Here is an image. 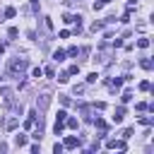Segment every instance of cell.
<instances>
[{
  "instance_id": "1",
  "label": "cell",
  "mask_w": 154,
  "mask_h": 154,
  "mask_svg": "<svg viewBox=\"0 0 154 154\" xmlns=\"http://www.w3.org/2000/svg\"><path fill=\"white\" fill-rule=\"evenodd\" d=\"M24 70H26V58H12L10 67H7V75L10 77H22Z\"/></svg>"
},
{
  "instance_id": "2",
  "label": "cell",
  "mask_w": 154,
  "mask_h": 154,
  "mask_svg": "<svg viewBox=\"0 0 154 154\" xmlns=\"http://www.w3.org/2000/svg\"><path fill=\"white\" fill-rule=\"evenodd\" d=\"M77 147H82V142H79V137H75V135H70V137H65V142H63V149H77Z\"/></svg>"
},
{
  "instance_id": "3",
  "label": "cell",
  "mask_w": 154,
  "mask_h": 154,
  "mask_svg": "<svg viewBox=\"0 0 154 154\" xmlns=\"http://www.w3.org/2000/svg\"><path fill=\"white\" fill-rule=\"evenodd\" d=\"M48 103H51V94H41V96L36 99V108H38V111H46Z\"/></svg>"
},
{
  "instance_id": "4",
  "label": "cell",
  "mask_w": 154,
  "mask_h": 154,
  "mask_svg": "<svg viewBox=\"0 0 154 154\" xmlns=\"http://www.w3.org/2000/svg\"><path fill=\"white\" fill-rule=\"evenodd\" d=\"M0 99L10 106V103H12V89H10V87H0Z\"/></svg>"
},
{
  "instance_id": "5",
  "label": "cell",
  "mask_w": 154,
  "mask_h": 154,
  "mask_svg": "<svg viewBox=\"0 0 154 154\" xmlns=\"http://www.w3.org/2000/svg\"><path fill=\"white\" fill-rule=\"evenodd\" d=\"M123 116H125V106H118V108H116V116H113V123H120Z\"/></svg>"
},
{
  "instance_id": "6",
  "label": "cell",
  "mask_w": 154,
  "mask_h": 154,
  "mask_svg": "<svg viewBox=\"0 0 154 154\" xmlns=\"http://www.w3.org/2000/svg\"><path fill=\"white\" fill-rule=\"evenodd\" d=\"M65 118H67V113H65V111H58V116H55V125H65Z\"/></svg>"
},
{
  "instance_id": "7",
  "label": "cell",
  "mask_w": 154,
  "mask_h": 154,
  "mask_svg": "<svg viewBox=\"0 0 154 154\" xmlns=\"http://www.w3.org/2000/svg\"><path fill=\"white\" fill-rule=\"evenodd\" d=\"M65 125H67V128H72V130H77L79 120H77V118H70V116H67V118H65Z\"/></svg>"
},
{
  "instance_id": "8",
  "label": "cell",
  "mask_w": 154,
  "mask_h": 154,
  "mask_svg": "<svg viewBox=\"0 0 154 154\" xmlns=\"http://www.w3.org/2000/svg\"><path fill=\"white\" fill-rule=\"evenodd\" d=\"M17 125H19V120H17V116H14V118H10V120L5 123V128H7V130H14Z\"/></svg>"
},
{
  "instance_id": "9",
  "label": "cell",
  "mask_w": 154,
  "mask_h": 154,
  "mask_svg": "<svg viewBox=\"0 0 154 154\" xmlns=\"http://www.w3.org/2000/svg\"><path fill=\"white\" fill-rule=\"evenodd\" d=\"M53 60H55V63H63V60H65V51H55V53H53Z\"/></svg>"
},
{
  "instance_id": "10",
  "label": "cell",
  "mask_w": 154,
  "mask_h": 154,
  "mask_svg": "<svg viewBox=\"0 0 154 154\" xmlns=\"http://www.w3.org/2000/svg\"><path fill=\"white\" fill-rule=\"evenodd\" d=\"M14 144H17V147H24V144H26V135H17V137H14Z\"/></svg>"
},
{
  "instance_id": "11",
  "label": "cell",
  "mask_w": 154,
  "mask_h": 154,
  "mask_svg": "<svg viewBox=\"0 0 154 154\" xmlns=\"http://www.w3.org/2000/svg\"><path fill=\"white\" fill-rule=\"evenodd\" d=\"M2 14H5L7 19H12V17L17 14V10H14V7H5V12H2Z\"/></svg>"
},
{
  "instance_id": "12",
  "label": "cell",
  "mask_w": 154,
  "mask_h": 154,
  "mask_svg": "<svg viewBox=\"0 0 154 154\" xmlns=\"http://www.w3.org/2000/svg\"><path fill=\"white\" fill-rule=\"evenodd\" d=\"M125 147H128V144H125V140H116V142H113V149H120V152H123Z\"/></svg>"
},
{
  "instance_id": "13",
  "label": "cell",
  "mask_w": 154,
  "mask_h": 154,
  "mask_svg": "<svg viewBox=\"0 0 154 154\" xmlns=\"http://www.w3.org/2000/svg\"><path fill=\"white\" fill-rule=\"evenodd\" d=\"M103 26H106V22H94V24H91V31H101Z\"/></svg>"
},
{
  "instance_id": "14",
  "label": "cell",
  "mask_w": 154,
  "mask_h": 154,
  "mask_svg": "<svg viewBox=\"0 0 154 154\" xmlns=\"http://www.w3.org/2000/svg\"><path fill=\"white\" fill-rule=\"evenodd\" d=\"M140 65H142L144 70H152V60H149V58H142V63H140Z\"/></svg>"
},
{
  "instance_id": "15",
  "label": "cell",
  "mask_w": 154,
  "mask_h": 154,
  "mask_svg": "<svg viewBox=\"0 0 154 154\" xmlns=\"http://www.w3.org/2000/svg\"><path fill=\"white\" fill-rule=\"evenodd\" d=\"M149 89H152V84H149L147 79H144V82H140V91H149Z\"/></svg>"
},
{
  "instance_id": "16",
  "label": "cell",
  "mask_w": 154,
  "mask_h": 154,
  "mask_svg": "<svg viewBox=\"0 0 154 154\" xmlns=\"http://www.w3.org/2000/svg\"><path fill=\"white\" fill-rule=\"evenodd\" d=\"M130 99H132V91H123V96H120V101H123V103H128Z\"/></svg>"
},
{
  "instance_id": "17",
  "label": "cell",
  "mask_w": 154,
  "mask_h": 154,
  "mask_svg": "<svg viewBox=\"0 0 154 154\" xmlns=\"http://www.w3.org/2000/svg\"><path fill=\"white\" fill-rule=\"evenodd\" d=\"M94 123H96V128H99V130H106V120H103V118H96Z\"/></svg>"
},
{
  "instance_id": "18",
  "label": "cell",
  "mask_w": 154,
  "mask_h": 154,
  "mask_svg": "<svg viewBox=\"0 0 154 154\" xmlns=\"http://www.w3.org/2000/svg\"><path fill=\"white\" fill-rule=\"evenodd\" d=\"M96 79H99V75H96V72H89V75H87V82H89V84H91V82H96Z\"/></svg>"
},
{
  "instance_id": "19",
  "label": "cell",
  "mask_w": 154,
  "mask_h": 154,
  "mask_svg": "<svg viewBox=\"0 0 154 154\" xmlns=\"http://www.w3.org/2000/svg\"><path fill=\"white\" fill-rule=\"evenodd\" d=\"M137 46H140V48H147V46H149V38H140Z\"/></svg>"
},
{
  "instance_id": "20",
  "label": "cell",
  "mask_w": 154,
  "mask_h": 154,
  "mask_svg": "<svg viewBox=\"0 0 154 154\" xmlns=\"http://www.w3.org/2000/svg\"><path fill=\"white\" fill-rule=\"evenodd\" d=\"M79 72V65H70V70H67V75H77Z\"/></svg>"
},
{
  "instance_id": "21",
  "label": "cell",
  "mask_w": 154,
  "mask_h": 154,
  "mask_svg": "<svg viewBox=\"0 0 154 154\" xmlns=\"http://www.w3.org/2000/svg\"><path fill=\"white\" fill-rule=\"evenodd\" d=\"M111 43H113V48H120V46H123V38H113Z\"/></svg>"
},
{
  "instance_id": "22",
  "label": "cell",
  "mask_w": 154,
  "mask_h": 154,
  "mask_svg": "<svg viewBox=\"0 0 154 154\" xmlns=\"http://www.w3.org/2000/svg\"><path fill=\"white\" fill-rule=\"evenodd\" d=\"M43 72H46V75H48V77H55V70H53V67H51V65H48V67H46V70H43Z\"/></svg>"
},
{
  "instance_id": "23",
  "label": "cell",
  "mask_w": 154,
  "mask_h": 154,
  "mask_svg": "<svg viewBox=\"0 0 154 154\" xmlns=\"http://www.w3.org/2000/svg\"><path fill=\"white\" fill-rule=\"evenodd\" d=\"M31 75H34V77H41V75H43V70H41V67H34V70H31Z\"/></svg>"
},
{
  "instance_id": "24",
  "label": "cell",
  "mask_w": 154,
  "mask_h": 154,
  "mask_svg": "<svg viewBox=\"0 0 154 154\" xmlns=\"http://www.w3.org/2000/svg\"><path fill=\"white\" fill-rule=\"evenodd\" d=\"M77 53H79V48H75V46H72V48H70V51H67V55H72V58H75V55H77Z\"/></svg>"
},
{
  "instance_id": "25",
  "label": "cell",
  "mask_w": 154,
  "mask_h": 154,
  "mask_svg": "<svg viewBox=\"0 0 154 154\" xmlns=\"http://www.w3.org/2000/svg\"><path fill=\"white\" fill-rule=\"evenodd\" d=\"M53 152H55V154H60V152H63V144H58V142H55V144H53Z\"/></svg>"
},
{
  "instance_id": "26",
  "label": "cell",
  "mask_w": 154,
  "mask_h": 154,
  "mask_svg": "<svg viewBox=\"0 0 154 154\" xmlns=\"http://www.w3.org/2000/svg\"><path fill=\"white\" fill-rule=\"evenodd\" d=\"M103 5H106V2H103V0H96V2H94V10H101V7H103Z\"/></svg>"
},
{
  "instance_id": "27",
  "label": "cell",
  "mask_w": 154,
  "mask_h": 154,
  "mask_svg": "<svg viewBox=\"0 0 154 154\" xmlns=\"http://www.w3.org/2000/svg\"><path fill=\"white\" fill-rule=\"evenodd\" d=\"M0 53H5V43H0Z\"/></svg>"
},
{
  "instance_id": "28",
  "label": "cell",
  "mask_w": 154,
  "mask_h": 154,
  "mask_svg": "<svg viewBox=\"0 0 154 154\" xmlns=\"http://www.w3.org/2000/svg\"><path fill=\"white\" fill-rule=\"evenodd\" d=\"M128 2H130V5H135V2H137V0H128Z\"/></svg>"
},
{
  "instance_id": "29",
  "label": "cell",
  "mask_w": 154,
  "mask_h": 154,
  "mask_svg": "<svg viewBox=\"0 0 154 154\" xmlns=\"http://www.w3.org/2000/svg\"><path fill=\"white\" fill-rule=\"evenodd\" d=\"M70 2H77V0H70Z\"/></svg>"
}]
</instances>
